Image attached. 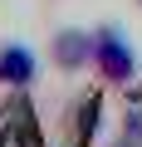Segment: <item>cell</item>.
Here are the masks:
<instances>
[{
	"label": "cell",
	"mask_w": 142,
	"mask_h": 147,
	"mask_svg": "<svg viewBox=\"0 0 142 147\" xmlns=\"http://www.w3.org/2000/svg\"><path fill=\"white\" fill-rule=\"evenodd\" d=\"M93 69H98V79L113 84V88H127L137 79V54H132V44H127V34L118 25L93 30Z\"/></svg>",
	"instance_id": "6da1fadb"
},
{
	"label": "cell",
	"mask_w": 142,
	"mask_h": 147,
	"mask_svg": "<svg viewBox=\"0 0 142 147\" xmlns=\"http://www.w3.org/2000/svg\"><path fill=\"white\" fill-rule=\"evenodd\" d=\"M49 64H54L59 74H83V69H93V30H83V25L54 30V39H49Z\"/></svg>",
	"instance_id": "7a4b0ae2"
},
{
	"label": "cell",
	"mask_w": 142,
	"mask_h": 147,
	"mask_svg": "<svg viewBox=\"0 0 142 147\" xmlns=\"http://www.w3.org/2000/svg\"><path fill=\"white\" fill-rule=\"evenodd\" d=\"M39 79V59L30 44L10 39V44H0V88H30Z\"/></svg>",
	"instance_id": "3957f363"
},
{
	"label": "cell",
	"mask_w": 142,
	"mask_h": 147,
	"mask_svg": "<svg viewBox=\"0 0 142 147\" xmlns=\"http://www.w3.org/2000/svg\"><path fill=\"white\" fill-rule=\"evenodd\" d=\"M122 137L142 142V93H132V98H127V108H122Z\"/></svg>",
	"instance_id": "277c9868"
},
{
	"label": "cell",
	"mask_w": 142,
	"mask_h": 147,
	"mask_svg": "<svg viewBox=\"0 0 142 147\" xmlns=\"http://www.w3.org/2000/svg\"><path fill=\"white\" fill-rule=\"evenodd\" d=\"M137 10H142V0H137Z\"/></svg>",
	"instance_id": "5b68a950"
}]
</instances>
